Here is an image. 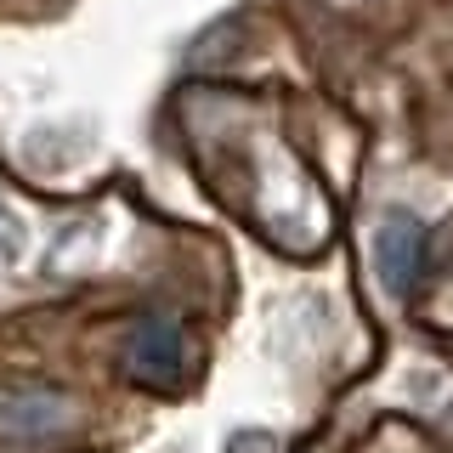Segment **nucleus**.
<instances>
[{
	"mask_svg": "<svg viewBox=\"0 0 453 453\" xmlns=\"http://www.w3.org/2000/svg\"><path fill=\"white\" fill-rule=\"evenodd\" d=\"M74 436V403L51 386L0 391V453H51Z\"/></svg>",
	"mask_w": 453,
	"mask_h": 453,
	"instance_id": "obj_2",
	"label": "nucleus"
},
{
	"mask_svg": "<svg viewBox=\"0 0 453 453\" xmlns=\"http://www.w3.org/2000/svg\"><path fill=\"white\" fill-rule=\"evenodd\" d=\"M193 368V346H188V329L165 311L153 318H136L131 334H125V374L142 380L153 391H176Z\"/></svg>",
	"mask_w": 453,
	"mask_h": 453,
	"instance_id": "obj_3",
	"label": "nucleus"
},
{
	"mask_svg": "<svg viewBox=\"0 0 453 453\" xmlns=\"http://www.w3.org/2000/svg\"><path fill=\"white\" fill-rule=\"evenodd\" d=\"M233 453H273V442H266V436H238Z\"/></svg>",
	"mask_w": 453,
	"mask_h": 453,
	"instance_id": "obj_5",
	"label": "nucleus"
},
{
	"mask_svg": "<svg viewBox=\"0 0 453 453\" xmlns=\"http://www.w3.org/2000/svg\"><path fill=\"white\" fill-rule=\"evenodd\" d=\"M181 125L198 142L204 176L221 188L226 204L244 210L250 226H261L278 250H318L334 233V204L318 181L306 176L301 153L244 96L193 91L181 103Z\"/></svg>",
	"mask_w": 453,
	"mask_h": 453,
	"instance_id": "obj_1",
	"label": "nucleus"
},
{
	"mask_svg": "<svg viewBox=\"0 0 453 453\" xmlns=\"http://www.w3.org/2000/svg\"><path fill=\"white\" fill-rule=\"evenodd\" d=\"M425 226L414 221V216H386L374 226V273H380V283H386L391 295H408L419 283V273H425Z\"/></svg>",
	"mask_w": 453,
	"mask_h": 453,
	"instance_id": "obj_4",
	"label": "nucleus"
}]
</instances>
